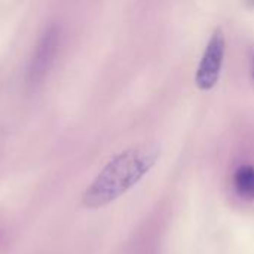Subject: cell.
<instances>
[{
  "instance_id": "cell-1",
  "label": "cell",
  "mask_w": 254,
  "mask_h": 254,
  "mask_svg": "<svg viewBox=\"0 0 254 254\" xmlns=\"http://www.w3.org/2000/svg\"><path fill=\"white\" fill-rule=\"evenodd\" d=\"M159 150L155 146L128 149L115 156L83 193V205L98 208L110 204L137 185L155 165Z\"/></svg>"
},
{
  "instance_id": "cell-2",
  "label": "cell",
  "mask_w": 254,
  "mask_h": 254,
  "mask_svg": "<svg viewBox=\"0 0 254 254\" xmlns=\"http://www.w3.org/2000/svg\"><path fill=\"white\" fill-rule=\"evenodd\" d=\"M61 48V30L57 25L48 27L39 37L27 67V85L37 88L52 68Z\"/></svg>"
},
{
  "instance_id": "cell-5",
  "label": "cell",
  "mask_w": 254,
  "mask_h": 254,
  "mask_svg": "<svg viewBox=\"0 0 254 254\" xmlns=\"http://www.w3.org/2000/svg\"><path fill=\"white\" fill-rule=\"evenodd\" d=\"M249 1H250V3H253V4H254V0H249Z\"/></svg>"
},
{
  "instance_id": "cell-3",
  "label": "cell",
  "mask_w": 254,
  "mask_h": 254,
  "mask_svg": "<svg viewBox=\"0 0 254 254\" xmlns=\"http://www.w3.org/2000/svg\"><path fill=\"white\" fill-rule=\"evenodd\" d=\"M223 58H225V36H223V31L219 28L214 31L208 45L205 46V51L202 54V58L196 71L195 82L199 89L208 91L213 86H216L220 77Z\"/></svg>"
},
{
  "instance_id": "cell-4",
  "label": "cell",
  "mask_w": 254,
  "mask_h": 254,
  "mask_svg": "<svg viewBox=\"0 0 254 254\" xmlns=\"http://www.w3.org/2000/svg\"><path fill=\"white\" fill-rule=\"evenodd\" d=\"M234 189L243 199H254V167L243 165L234 174Z\"/></svg>"
}]
</instances>
